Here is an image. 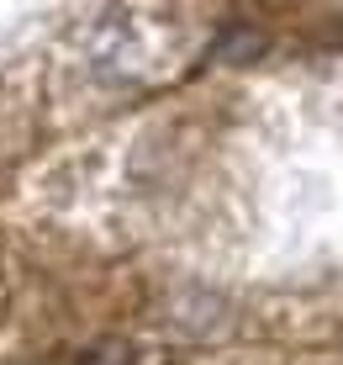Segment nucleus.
<instances>
[{
    "label": "nucleus",
    "instance_id": "nucleus-1",
    "mask_svg": "<svg viewBox=\"0 0 343 365\" xmlns=\"http://www.w3.org/2000/svg\"><path fill=\"white\" fill-rule=\"evenodd\" d=\"M80 365H137V355H132V344L111 339V344H95V349H85V360H80Z\"/></svg>",
    "mask_w": 343,
    "mask_h": 365
},
{
    "label": "nucleus",
    "instance_id": "nucleus-2",
    "mask_svg": "<svg viewBox=\"0 0 343 365\" xmlns=\"http://www.w3.org/2000/svg\"><path fill=\"white\" fill-rule=\"evenodd\" d=\"M259 48H264L259 32H233V37H222V43H217V53L222 58H238V53H259Z\"/></svg>",
    "mask_w": 343,
    "mask_h": 365
}]
</instances>
